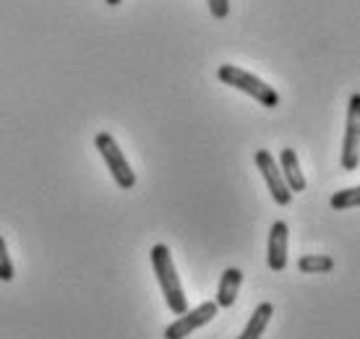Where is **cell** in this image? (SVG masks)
<instances>
[{
    "label": "cell",
    "instance_id": "3957f363",
    "mask_svg": "<svg viewBox=\"0 0 360 339\" xmlns=\"http://www.w3.org/2000/svg\"><path fill=\"white\" fill-rule=\"evenodd\" d=\"M94 146H97V152L102 154V160H105V165H108V170H110V175L115 180V186L123 188V191H131V188L136 186V172L131 170L126 154L117 146L115 139H112L108 131H99V134L94 136Z\"/></svg>",
    "mask_w": 360,
    "mask_h": 339
},
{
    "label": "cell",
    "instance_id": "ba28073f",
    "mask_svg": "<svg viewBox=\"0 0 360 339\" xmlns=\"http://www.w3.org/2000/svg\"><path fill=\"white\" fill-rule=\"evenodd\" d=\"M240 285H243V271L238 267H227L222 271L219 287H217V308H233V303L238 300V293H240Z\"/></svg>",
    "mask_w": 360,
    "mask_h": 339
},
{
    "label": "cell",
    "instance_id": "30bf717a",
    "mask_svg": "<svg viewBox=\"0 0 360 339\" xmlns=\"http://www.w3.org/2000/svg\"><path fill=\"white\" fill-rule=\"evenodd\" d=\"M271 316H274V305L262 303L251 313V319H248L245 329L240 331V337L238 339H262V334L266 331V326H269V321H271Z\"/></svg>",
    "mask_w": 360,
    "mask_h": 339
},
{
    "label": "cell",
    "instance_id": "5b68a950",
    "mask_svg": "<svg viewBox=\"0 0 360 339\" xmlns=\"http://www.w3.org/2000/svg\"><path fill=\"white\" fill-rule=\"evenodd\" d=\"M217 303H201L198 308H193V311H186L180 313L178 319L165 329V339H186L191 337V331L201 329V326H207V324L214 321L217 316Z\"/></svg>",
    "mask_w": 360,
    "mask_h": 339
},
{
    "label": "cell",
    "instance_id": "8992f818",
    "mask_svg": "<svg viewBox=\"0 0 360 339\" xmlns=\"http://www.w3.org/2000/svg\"><path fill=\"white\" fill-rule=\"evenodd\" d=\"M256 165H259L264 180H266V188H269L271 198H274L279 206H288L290 201H292V191H290L285 178H282V170H279V165L274 162L271 152L259 149V152H256Z\"/></svg>",
    "mask_w": 360,
    "mask_h": 339
},
{
    "label": "cell",
    "instance_id": "7c38bea8",
    "mask_svg": "<svg viewBox=\"0 0 360 339\" xmlns=\"http://www.w3.org/2000/svg\"><path fill=\"white\" fill-rule=\"evenodd\" d=\"M360 204V188H345V191H337L332 198H329V206L337 209V212H345V209H352V206Z\"/></svg>",
    "mask_w": 360,
    "mask_h": 339
},
{
    "label": "cell",
    "instance_id": "9c48e42d",
    "mask_svg": "<svg viewBox=\"0 0 360 339\" xmlns=\"http://www.w3.org/2000/svg\"><path fill=\"white\" fill-rule=\"evenodd\" d=\"M279 170H282V178H285V183H288V188L292 193L306 191V175H303L297 154L292 149H282L279 152Z\"/></svg>",
    "mask_w": 360,
    "mask_h": 339
},
{
    "label": "cell",
    "instance_id": "5bb4252c",
    "mask_svg": "<svg viewBox=\"0 0 360 339\" xmlns=\"http://www.w3.org/2000/svg\"><path fill=\"white\" fill-rule=\"evenodd\" d=\"M209 11L214 18H227L230 13V0H209Z\"/></svg>",
    "mask_w": 360,
    "mask_h": 339
},
{
    "label": "cell",
    "instance_id": "52a82bcc",
    "mask_svg": "<svg viewBox=\"0 0 360 339\" xmlns=\"http://www.w3.org/2000/svg\"><path fill=\"white\" fill-rule=\"evenodd\" d=\"M288 243H290V227L288 222H277L269 227V248H266V264L271 271H285L288 269Z\"/></svg>",
    "mask_w": 360,
    "mask_h": 339
},
{
    "label": "cell",
    "instance_id": "4fadbf2b",
    "mask_svg": "<svg viewBox=\"0 0 360 339\" xmlns=\"http://www.w3.org/2000/svg\"><path fill=\"white\" fill-rule=\"evenodd\" d=\"M13 279V261L8 256V245L0 235V282H11Z\"/></svg>",
    "mask_w": 360,
    "mask_h": 339
},
{
    "label": "cell",
    "instance_id": "6da1fadb",
    "mask_svg": "<svg viewBox=\"0 0 360 339\" xmlns=\"http://www.w3.org/2000/svg\"><path fill=\"white\" fill-rule=\"evenodd\" d=\"M152 267H154V274H157V282L162 287L167 308H170L175 316L188 311V300H186L180 277H178V271H175V261H172V253L165 243H157L152 248Z\"/></svg>",
    "mask_w": 360,
    "mask_h": 339
},
{
    "label": "cell",
    "instance_id": "9a60e30c",
    "mask_svg": "<svg viewBox=\"0 0 360 339\" xmlns=\"http://www.w3.org/2000/svg\"><path fill=\"white\" fill-rule=\"evenodd\" d=\"M105 3H108V6H120L123 0H105Z\"/></svg>",
    "mask_w": 360,
    "mask_h": 339
},
{
    "label": "cell",
    "instance_id": "277c9868",
    "mask_svg": "<svg viewBox=\"0 0 360 339\" xmlns=\"http://www.w3.org/2000/svg\"><path fill=\"white\" fill-rule=\"evenodd\" d=\"M360 162V94H352L347 105V123H345L342 141V170H358Z\"/></svg>",
    "mask_w": 360,
    "mask_h": 339
},
{
    "label": "cell",
    "instance_id": "7a4b0ae2",
    "mask_svg": "<svg viewBox=\"0 0 360 339\" xmlns=\"http://www.w3.org/2000/svg\"><path fill=\"white\" fill-rule=\"evenodd\" d=\"M217 76H219L222 84H227V87H233V89L253 97L262 108H277L279 105V94L274 87H269L266 81H262L259 76L243 71V68H238V65H230V63H227V65H219Z\"/></svg>",
    "mask_w": 360,
    "mask_h": 339
},
{
    "label": "cell",
    "instance_id": "8fae6325",
    "mask_svg": "<svg viewBox=\"0 0 360 339\" xmlns=\"http://www.w3.org/2000/svg\"><path fill=\"white\" fill-rule=\"evenodd\" d=\"M297 269L303 274H329L334 269V259L324 253H306L297 259Z\"/></svg>",
    "mask_w": 360,
    "mask_h": 339
}]
</instances>
